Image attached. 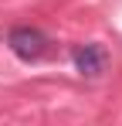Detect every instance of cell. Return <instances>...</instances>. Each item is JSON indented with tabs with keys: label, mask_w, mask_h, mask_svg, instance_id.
Here are the masks:
<instances>
[{
	"label": "cell",
	"mask_w": 122,
	"mask_h": 126,
	"mask_svg": "<svg viewBox=\"0 0 122 126\" xmlns=\"http://www.w3.org/2000/svg\"><path fill=\"white\" fill-rule=\"evenodd\" d=\"M7 44H10V51L17 55L20 62H37V58H44L48 55V34L44 31H37V27H14L10 31V38H7Z\"/></svg>",
	"instance_id": "6da1fadb"
},
{
	"label": "cell",
	"mask_w": 122,
	"mask_h": 126,
	"mask_svg": "<svg viewBox=\"0 0 122 126\" xmlns=\"http://www.w3.org/2000/svg\"><path fill=\"white\" fill-rule=\"evenodd\" d=\"M71 62H75V68H78L81 75L95 79V75L105 72L109 55H105V48H102V44H78V48L71 51Z\"/></svg>",
	"instance_id": "7a4b0ae2"
}]
</instances>
